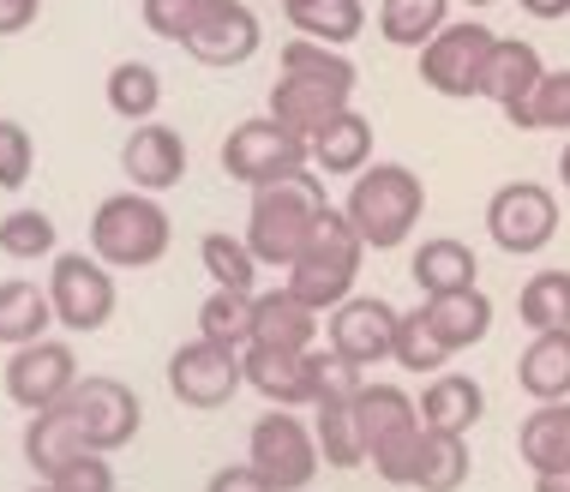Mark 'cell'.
<instances>
[{"instance_id":"cell-1","label":"cell","mask_w":570,"mask_h":492,"mask_svg":"<svg viewBox=\"0 0 570 492\" xmlns=\"http://www.w3.org/2000/svg\"><path fill=\"white\" fill-rule=\"evenodd\" d=\"M325 205L331 198H325L318 168H301V175L253 187V210H246V246H253V258L265 270H288L306 253V240H313Z\"/></svg>"},{"instance_id":"cell-2","label":"cell","mask_w":570,"mask_h":492,"mask_svg":"<svg viewBox=\"0 0 570 492\" xmlns=\"http://www.w3.org/2000/svg\"><path fill=\"white\" fill-rule=\"evenodd\" d=\"M343 217L366 240V253H396L426 217V187L409 163H366L343 198Z\"/></svg>"},{"instance_id":"cell-3","label":"cell","mask_w":570,"mask_h":492,"mask_svg":"<svg viewBox=\"0 0 570 492\" xmlns=\"http://www.w3.org/2000/svg\"><path fill=\"white\" fill-rule=\"evenodd\" d=\"M175 246V223H168L157 193H115L90 210V253L109 270H150Z\"/></svg>"},{"instance_id":"cell-4","label":"cell","mask_w":570,"mask_h":492,"mask_svg":"<svg viewBox=\"0 0 570 492\" xmlns=\"http://www.w3.org/2000/svg\"><path fill=\"white\" fill-rule=\"evenodd\" d=\"M361 258H366V240L354 235V223L343 217V205H325V217H318L306 253L283 276H288V288H295L306 306L331 313V306H343L354 295V283H361Z\"/></svg>"},{"instance_id":"cell-5","label":"cell","mask_w":570,"mask_h":492,"mask_svg":"<svg viewBox=\"0 0 570 492\" xmlns=\"http://www.w3.org/2000/svg\"><path fill=\"white\" fill-rule=\"evenodd\" d=\"M246 463L265 474L271 492H306L318 481V469H325V456H318V433L313 421H301L295 409H271L253 421V433H246Z\"/></svg>"},{"instance_id":"cell-6","label":"cell","mask_w":570,"mask_h":492,"mask_svg":"<svg viewBox=\"0 0 570 492\" xmlns=\"http://www.w3.org/2000/svg\"><path fill=\"white\" fill-rule=\"evenodd\" d=\"M217 157H223V175L240 180V187H265V180H283V175L313 168L306 138L288 132L276 115H246V120H235Z\"/></svg>"},{"instance_id":"cell-7","label":"cell","mask_w":570,"mask_h":492,"mask_svg":"<svg viewBox=\"0 0 570 492\" xmlns=\"http://www.w3.org/2000/svg\"><path fill=\"white\" fill-rule=\"evenodd\" d=\"M492 49H499V30H492V24H481V19H451V24H444L439 37L421 49V85L439 90V97H451V102L481 97Z\"/></svg>"},{"instance_id":"cell-8","label":"cell","mask_w":570,"mask_h":492,"mask_svg":"<svg viewBox=\"0 0 570 492\" xmlns=\"http://www.w3.org/2000/svg\"><path fill=\"white\" fill-rule=\"evenodd\" d=\"M49 301H55V325L60 331H102L120 306L115 270L97 253H55L49 258Z\"/></svg>"},{"instance_id":"cell-9","label":"cell","mask_w":570,"mask_h":492,"mask_svg":"<svg viewBox=\"0 0 570 492\" xmlns=\"http://www.w3.org/2000/svg\"><path fill=\"white\" fill-rule=\"evenodd\" d=\"M168 391H175L180 409H228L235 396L246 391V366H240V348L228 343H210V336H193L168 355Z\"/></svg>"},{"instance_id":"cell-10","label":"cell","mask_w":570,"mask_h":492,"mask_svg":"<svg viewBox=\"0 0 570 492\" xmlns=\"http://www.w3.org/2000/svg\"><path fill=\"white\" fill-rule=\"evenodd\" d=\"M487 235L511 258L541 253V246H552V235H559V193L541 187V180H511V187H499L487 198Z\"/></svg>"},{"instance_id":"cell-11","label":"cell","mask_w":570,"mask_h":492,"mask_svg":"<svg viewBox=\"0 0 570 492\" xmlns=\"http://www.w3.org/2000/svg\"><path fill=\"white\" fill-rule=\"evenodd\" d=\"M72 409H79V433L90 451H102V456H115V451H127V444L138 439V426H145V403H138V391L127 378H102V373H90L72 384V396H67Z\"/></svg>"},{"instance_id":"cell-12","label":"cell","mask_w":570,"mask_h":492,"mask_svg":"<svg viewBox=\"0 0 570 492\" xmlns=\"http://www.w3.org/2000/svg\"><path fill=\"white\" fill-rule=\"evenodd\" d=\"M72 384H79V355H72V343H60V336H37V343H24L7 355V396H12V409H24V414L67 403Z\"/></svg>"},{"instance_id":"cell-13","label":"cell","mask_w":570,"mask_h":492,"mask_svg":"<svg viewBox=\"0 0 570 492\" xmlns=\"http://www.w3.org/2000/svg\"><path fill=\"white\" fill-rule=\"evenodd\" d=\"M396 325H403V313H396L391 301L379 295H348L343 306H331L325 313V343L336 348V355H348L354 366H384L396 348Z\"/></svg>"},{"instance_id":"cell-14","label":"cell","mask_w":570,"mask_h":492,"mask_svg":"<svg viewBox=\"0 0 570 492\" xmlns=\"http://www.w3.org/2000/svg\"><path fill=\"white\" fill-rule=\"evenodd\" d=\"M187 60L210 72H235L246 67L258 49H265V24H258V12L246 7V0H210V12L193 24V37L180 42Z\"/></svg>"},{"instance_id":"cell-15","label":"cell","mask_w":570,"mask_h":492,"mask_svg":"<svg viewBox=\"0 0 570 492\" xmlns=\"http://www.w3.org/2000/svg\"><path fill=\"white\" fill-rule=\"evenodd\" d=\"M246 391H258L271 409H313L318 378H313V348H276V343H246Z\"/></svg>"},{"instance_id":"cell-16","label":"cell","mask_w":570,"mask_h":492,"mask_svg":"<svg viewBox=\"0 0 570 492\" xmlns=\"http://www.w3.org/2000/svg\"><path fill=\"white\" fill-rule=\"evenodd\" d=\"M187 138H180L175 127H163V120H138V127L127 132V145H120V168H127V180L138 193H168L187 180Z\"/></svg>"},{"instance_id":"cell-17","label":"cell","mask_w":570,"mask_h":492,"mask_svg":"<svg viewBox=\"0 0 570 492\" xmlns=\"http://www.w3.org/2000/svg\"><path fill=\"white\" fill-rule=\"evenodd\" d=\"M541 79H547L541 49L522 42V37H499V49H492V60H487L481 97L499 102V115L511 120L517 132H529V97H534V85H541Z\"/></svg>"},{"instance_id":"cell-18","label":"cell","mask_w":570,"mask_h":492,"mask_svg":"<svg viewBox=\"0 0 570 492\" xmlns=\"http://www.w3.org/2000/svg\"><path fill=\"white\" fill-rule=\"evenodd\" d=\"M348 97H354L348 85L306 79V72H283V79H276V90H271V109H265V115H276L288 132L313 138L318 127H325V120H336V115L348 109Z\"/></svg>"},{"instance_id":"cell-19","label":"cell","mask_w":570,"mask_h":492,"mask_svg":"<svg viewBox=\"0 0 570 492\" xmlns=\"http://www.w3.org/2000/svg\"><path fill=\"white\" fill-rule=\"evenodd\" d=\"M325 331V313L306 306L288 283L258 288L253 295V343H276V348H313Z\"/></svg>"},{"instance_id":"cell-20","label":"cell","mask_w":570,"mask_h":492,"mask_svg":"<svg viewBox=\"0 0 570 492\" xmlns=\"http://www.w3.org/2000/svg\"><path fill=\"white\" fill-rule=\"evenodd\" d=\"M306 150H313V168L318 175H331V180H354L366 163H373V120H366L361 109H348L325 120L313 138H306Z\"/></svg>"},{"instance_id":"cell-21","label":"cell","mask_w":570,"mask_h":492,"mask_svg":"<svg viewBox=\"0 0 570 492\" xmlns=\"http://www.w3.org/2000/svg\"><path fill=\"white\" fill-rule=\"evenodd\" d=\"M421 313H426V325L444 336V348H451V355H462V348H481L487 336H492V301H487L481 283H474V288H451V295H426Z\"/></svg>"},{"instance_id":"cell-22","label":"cell","mask_w":570,"mask_h":492,"mask_svg":"<svg viewBox=\"0 0 570 492\" xmlns=\"http://www.w3.org/2000/svg\"><path fill=\"white\" fill-rule=\"evenodd\" d=\"M354 421H361V439H366V456L379 444L403 439V433H421V403L403 391V384H384V378H366V391L354 396Z\"/></svg>"},{"instance_id":"cell-23","label":"cell","mask_w":570,"mask_h":492,"mask_svg":"<svg viewBox=\"0 0 570 492\" xmlns=\"http://www.w3.org/2000/svg\"><path fill=\"white\" fill-rule=\"evenodd\" d=\"M79 451H90L85 433H79V409L72 403H55V409H37L24 426V463L49 481V474H60L72 463Z\"/></svg>"},{"instance_id":"cell-24","label":"cell","mask_w":570,"mask_h":492,"mask_svg":"<svg viewBox=\"0 0 570 492\" xmlns=\"http://www.w3.org/2000/svg\"><path fill=\"white\" fill-rule=\"evenodd\" d=\"M481 414H487V391L474 384L469 373H433L426 378V391H421V421L426 426H439V433H469V426H481Z\"/></svg>"},{"instance_id":"cell-25","label":"cell","mask_w":570,"mask_h":492,"mask_svg":"<svg viewBox=\"0 0 570 492\" xmlns=\"http://www.w3.org/2000/svg\"><path fill=\"white\" fill-rule=\"evenodd\" d=\"M55 331V301H49V283H30V276H7L0 283V343L7 348H24L37 336Z\"/></svg>"},{"instance_id":"cell-26","label":"cell","mask_w":570,"mask_h":492,"mask_svg":"<svg viewBox=\"0 0 570 492\" xmlns=\"http://www.w3.org/2000/svg\"><path fill=\"white\" fill-rule=\"evenodd\" d=\"M517 456L534 474L541 469H570V396L564 403H534L517 421Z\"/></svg>"},{"instance_id":"cell-27","label":"cell","mask_w":570,"mask_h":492,"mask_svg":"<svg viewBox=\"0 0 570 492\" xmlns=\"http://www.w3.org/2000/svg\"><path fill=\"white\" fill-rule=\"evenodd\" d=\"M409 270H414V283H421V295H451V288L481 283V258H474V246L456 240V235L421 240V253H414Z\"/></svg>"},{"instance_id":"cell-28","label":"cell","mask_w":570,"mask_h":492,"mask_svg":"<svg viewBox=\"0 0 570 492\" xmlns=\"http://www.w3.org/2000/svg\"><path fill=\"white\" fill-rule=\"evenodd\" d=\"M517 384L534 403H564L570 396V331H534V343L517 361Z\"/></svg>"},{"instance_id":"cell-29","label":"cell","mask_w":570,"mask_h":492,"mask_svg":"<svg viewBox=\"0 0 570 492\" xmlns=\"http://www.w3.org/2000/svg\"><path fill=\"white\" fill-rule=\"evenodd\" d=\"M444 24H451V0H379V37L391 49L421 55Z\"/></svg>"},{"instance_id":"cell-30","label":"cell","mask_w":570,"mask_h":492,"mask_svg":"<svg viewBox=\"0 0 570 492\" xmlns=\"http://www.w3.org/2000/svg\"><path fill=\"white\" fill-rule=\"evenodd\" d=\"M102 97H109V109L127 120V127H138V120H157V109H163V72L150 67V60H115Z\"/></svg>"},{"instance_id":"cell-31","label":"cell","mask_w":570,"mask_h":492,"mask_svg":"<svg viewBox=\"0 0 570 492\" xmlns=\"http://www.w3.org/2000/svg\"><path fill=\"white\" fill-rule=\"evenodd\" d=\"M474 469V451H469V433H439L426 426L421 439V463H414V492H456Z\"/></svg>"},{"instance_id":"cell-32","label":"cell","mask_w":570,"mask_h":492,"mask_svg":"<svg viewBox=\"0 0 570 492\" xmlns=\"http://www.w3.org/2000/svg\"><path fill=\"white\" fill-rule=\"evenodd\" d=\"M313 433H318V456L325 469H366V439L361 421H354V403H313Z\"/></svg>"},{"instance_id":"cell-33","label":"cell","mask_w":570,"mask_h":492,"mask_svg":"<svg viewBox=\"0 0 570 492\" xmlns=\"http://www.w3.org/2000/svg\"><path fill=\"white\" fill-rule=\"evenodd\" d=\"M517 318L529 331H570V270H534L517 288Z\"/></svg>"},{"instance_id":"cell-34","label":"cell","mask_w":570,"mask_h":492,"mask_svg":"<svg viewBox=\"0 0 570 492\" xmlns=\"http://www.w3.org/2000/svg\"><path fill=\"white\" fill-rule=\"evenodd\" d=\"M295 37H313V42H331V49H348L354 37L366 30V0H313V7H295L288 12Z\"/></svg>"},{"instance_id":"cell-35","label":"cell","mask_w":570,"mask_h":492,"mask_svg":"<svg viewBox=\"0 0 570 492\" xmlns=\"http://www.w3.org/2000/svg\"><path fill=\"white\" fill-rule=\"evenodd\" d=\"M253 295L258 288H210L205 306H198V336L228 343V348H246L253 343Z\"/></svg>"},{"instance_id":"cell-36","label":"cell","mask_w":570,"mask_h":492,"mask_svg":"<svg viewBox=\"0 0 570 492\" xmlns=\"http://www.w3.org/2000/svg\"><path fill=\"white\" fill-rule=\"evenodd\" d=\"M391 361L403 366L409 378H433V373H444L456 355L444 348V336L426 325V313L414 306V313H403V325H396V348H391Z\"/></svg>"},{"instance_id":"cell-37","label":"cell","mask_w":570,"mask_h":492,"mask_svg":"<svg viewBox=\"0 0 570 492\" xmlns=\"http://www.w3.org/2000/svg\"><path fill=\"white\" fill-rule=\"evenodd\" d=\"M198 265H205V276L217 288H253L258 270H265L253 258V246H246V235H223V228L198 240Z\"/></svg>"},{"instance_id":"cell-38","label":"cell","mask_w":570,"mask_h":492,"mask_svg":"<svg viewBox=\"0 0 570 492\" xmlns=\"http://www.w3.org/2000/svg\"><path fill=\"white\" fill-rule=\"evenodd\" d=\"M0 253L12 265H30V258H55L60 253V235H55V217L49 210H7L0 217Z\"/></svg>"},{"instance_id":"cell-39","label":"cell","mask_w":570,"mask_h":492,"mask_svg":"<svg viewBox=\"0 0 570 492\" xmlns=\"http://www.w3.org/2000/svg\"><path fill=\"white\" fill-rule=\"evenodd\" d=\"M276 67L283 72H306V79H331V85H361V67L343 55V49H331V42H313V37H295V42H283L276 49Z\"/></svg>"},{"instance_id":"cell-40","label":"cell","mask_w":570,"mask_h":492,"mask_svg":"<svg viewBox=\"0 0 570 492\" xmlns=\"http://www.w3.org/2000/svg\"><path fill=\"white\" fill-rule=\"evenodd\" d=\"M529 132H564L570 138V67H547V79L534 85Z\"/></svg>"},{"instance_id":"cell-41","label":"cell","mask_w":570,"mask_h":492,"mask_svg":"<svg viewBox=\"0 0 570 492\" xmlns=\"http://www.w3.org/2000/svg\"><path fill=\"white\" fill-rule=\"evenodd\" d=\"M210 12V0H138V19H145L150 37H163V42H187L193 37V24Z\"/></svg>"},{"instance_id":"cell-42","label":"cell","mask_w":570,"mask_h":492,"mask_svg":"<svg viewBox=\"0 0 570 492\" xmlns=\"http://www.w3.org/2000/svg\"><path fill=\"white\" fill-rule=\"evenodd\" d=\"M313 378H318V403H354L366 391V366H354L336 348H313Z\"/></svg>"},{"instance_id":"cell-43","label":"cell","mask_w":570,"mask_h":492,"mask_svg":"<svg viewBox=\"0 0 570 492\" xmlns=\"http://www.w3.org/2000/svg\"><path fill=\"white\" fill-rule=\"evenodd\" d=\"M37 168V138L24 132V120H0V193H19Z\"/></svg>"},{"instance_id":"cell-44","label":"cell","mask_w":570,"mask_h":492,"mask_svg":"<svg viewBox=\"0 0 570 492\" xmlns=\"http://www.w3.org/2000/svg\"><path fill=\"white\" fill-rule=\"evenodd\" d=\"M49 486L55 492H115L120 481H115V469H109V456H102V451H79L60 474H49Z\"/></svg>"},{"instance_id":"cell-45","label":"cell","mask_w":570,"mask_h":492,"mask_svg":"<svg viewBox=\"0 0 570 492\" xmlns=\"http://www.w3.org/2000/svg\"><path fill=\"white\" fill-rule=\"evenodd\" d=\"M205 492H271V486H265V474H258L253 463H228V469L210 474Z\"/></svg>"},{"instance_id":"cell-46","label":"cell","mask_w":570,"mask_h":492,"mask_svg":"<svg viewBox=\"0 0 570 492\" xmlns=\"http://www.w3.org/2000/svg\"><path fill=\"white\" fill-rule=\"evenodd\" d=\"M42 0H0V37H19V30L37 24Z\"/></svg>"},{"instance_id":"cell-47","label":"cell","mask_w":570,"mask_h":492,"mask_svg":"<svg viewBox=\"0 0 570 492\" xmlns=\"http://www.w3.org/2000/svg\"><path fill=\"white\" fill-rule=\"evenodd\" d=\"M529 19H541V24H559V19H570V0H517Z\"/></svg>"},{"instance_id":"cell-48","label":"cell","mask_w":570,"mask_h":492,"mask_svg":"<svg viewBox=\"0 0 570 492\" xmlns=\"http://www.w3.org/2000/svg\"><path fill=\"white\" fill-rule=\"evenodd\" d=\"M534 492H570V469H541L534 474Z\"/></svg>"},{"instance_id":"cell-49","label":"cell","mask_w":570,"mask_h":492,"mask_svg":"<svg viewBox=\"0 0 570 492\" xmlns=\"http://www.w3.org/2000/svg\"><path fill=\"white\" fill-rule=\"evenodd\" d=\"M559 180H564V193H570V138H564V150H559Z\"/></svg>"},{"instance_id":"cell-50","label":"cell","mask_w":570,"mask_h":492,"mask_svg":"<svg viewBox=\"0 0 570 492\" xmlns=\"http://www.w3.org/2000/svg\"><path fill=\"white\" fill-rule=\"evenodd\" d=\"M295 7H313V0H283V12H295Z\"/></svg>"},{"instance_id":"cell-51","label":"cell","mask_w":570,"mask_h":492,"mask_svg":"<svg viewBox=\"0 0 570 492\" xmlns=\"http://www.w3.org/2000/svg\"><path fill=\"white\" fill-rule=\"evenodd\" d=\"M462 7H474V12H481V7H492V0H462Z\"/></svg>"},{"instance_id":"cell-52","label":"cell","mask_w":570,"mask_h":492,"mask_svg":"<svg viewBox=\"0 0 570 492\" xmlns=\"http://www.w3.org/2000/svg\"><path fill=\"white\" fill-rule=\"evenodd\" d=\"M24 492H55V486H49V481H42V486H24Z\"/></svg>"}]
</instances>
